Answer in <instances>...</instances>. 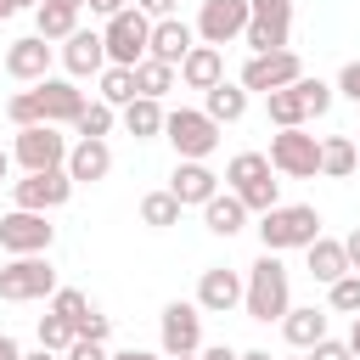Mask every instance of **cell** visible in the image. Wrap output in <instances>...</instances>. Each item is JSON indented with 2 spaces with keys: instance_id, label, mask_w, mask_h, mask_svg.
<instances>
[{
  "instance_id": "1",
  "label": "cell",
  "mask_w": 360,
  "mask_h": 360,
  "mask_svg": "<svg viewBox=\"0 0 360 360\" xmlns=\"http://www.w3.org/2000/svg\"><path fill=\"white\" fill-rule=\"evenodd\" d=\"M90 107V96L73 84V79H39V84H28V90H17L11 101H6V118H11V129H28V124H79V112Z\"/></svg>"
},
{
  "instance_id": "2",
  "label": "cell",
  "mask_w": 360,
  "mask_h": 360,
  "mask_svg": "<svg viewBox=\"0 0 360 360\" xmlns=\"http://www.w3.org/2000/svg\"><path fill=\"white\" fill-rule=\"evenodd\" d=\"M248 292H242V315L248 321H259V326H281V315L292 309V276H287V264H281V253H259L253 264H248Z\"/></svg>"
},
{
  "instance_id": "3",
  "label": "cell",
  "mask_w": 360,
  "mask_h": 360,
  "mask_svg": "<svg viewBox=\"0 0 360 360\" xmlns=\"http://www.w3.org/2000/svg\"><path fill=\"white\" fill-rule=\"evenodd\" d=\"M225 191H236V197L248 202V214L281 208V180H276V169H270L264 152H236V158L225 163Z\"/></svg>"
},
{
  "instance_id": "4",
  "label": "cell",
  "mask_w": 360,
  "mask_h": 360,
  "mask_svg": "<svg viewBox=\"0 0 360 360\" xmlns=\"http://www.w3.org/2000/svg\"><path fill=\"white\" fill-rule=\"evenodd\" d=\"M321 236V214L309 202H281L270 214H259V242L264 253H304Z\"/></svg>"
},
{
  "instance_id": "5",
  "label": "cell",
  "mask_w": 360,
  "mask_h": 360,
  "mask_svg": "<svg viewBox=\"0 0 360 360\" xmlns=\"http://www.w3.org/2000/svg\"><path fill=\"white\" fill-rule=\"evenodd\" d=\"M163 141L174 146V163H208L219 152V124L202 107H174L163 124Z\"/></svg>"
},
{
  "instance_id": "6",
  "label": "cell",
  "mask_w": 360,
  "mask_h": 360,
  "mask_svg": "<svg viewBox=\"0 0 360 360\" xmlns=\"http://www.w3.org/2000/svg\"><path fill=\"white\" fill-rule=\"evenodd\" d=\"M68 152H73V141H68L56 124H28V129H17V135H11V163H17L22 174L68 169Z\"/></svg>"
},
{
  "instance_id": "7",
  "label": "cell",
  "mask_w": 360,
  "mask_h": 360,
  "mask_svg": "<svg viewBox=\"0 0 360 360\" xmlns=\"http://www.w3.org/2000/svg\"><path fill=\"white\" fill-rule=\"evenodd\" d=\"M101 39H107V68H141L152 51V17L141 6H129L112 22H101Z\"/></svg>"
},
{
  "instance_id": "8",
  "label": "cell",
  "mask_w": 360,
  "mask_h": 360,
  "mask_svg": "<svg viewBox=\"0 0 360 360\" xmlns=\"http://www.w3.org/2000/svg\"><path fill=\"white\" fill-rule=\"evenodd\" d=\"M158 349L169 360L202 354V309H197V298H169L163 304V315H158Z\"/></svg>"
},
{
  "instance_id": "9",
  "label": "cell",
  "mask_w": 360,
  "mask_h": 360,
  "mask_svg": "<svg viewBox=\"0 0 360 360\" xmlns=\"http://www.w3.org/2000/svg\"><path fill=\"white\" fill-rule=\"evenodd\" d=\"M62 281L51 270L45 253H28V259H6L0 264V298L6 304H34V298H51Z\"/></svg>"
},
{
  "instance_id": "10",
  "label": "cell",
  "mask_w": 360,
  "mask_h": 360,
  "mask_svg": "<svg viewBox=\"0 0 360 360\" xmlns=\"http://www.w3.org/2000/svg\"><path fill=\"white\" fill-rule=\"evenodd\" d=\"M264 158L287 180H315L321 174V135H309V129H276Z\"/></svg>"
},
{
  "instance_id": "11",
  "label": "cell",
  "mask_w": 360,
  "mask_h": 360,
  "mask_svg": "<svg viewBox=\"0 0 360 360\" xmlns=\"http://www.w3.org/2000/svg\"><path fill=\"white\" fill-rule=\"evenodd\" d=\"M253 6V22L242 34V45L253 56H270V51H292V0H248Z\"/></svg>"
},
{
  "instance_id": "12",
  "label": "cell",
  "mask_w": 360,
  "mask_h": 360,
  "mask_svg": "<svg viewBox=\"0 0 360 360\" xmlns=\"http://www.w3.org/2000/svg\"><path fill=\"white\" fill-rule=\"evenodd\" d=\"M51 242H56V225H51V214H28V208H11V214H0V253H6V259L51 253Z\"/></svg>"
},
{
  "instance_id": "13",
  "label": "cell",
  "mask_w": 360,
  "mask_h": 360,
  "mask_svg": "<svg viewBox=\"0 0 360 360\" xmlns=\"http://www.w3.org/2000/svg\"><path fill=\"white\" fill-rule=\"evenodd\" d=\"M248 22H253V6H248V0H202L191 28H197L202 45H219V51H225V45H236V39L248 34Z\"/></svg>"
},
{
  "instance_id": "14",
  "label": "cell",
  "mask_w": 360,
  "mask_h": 360,
  "mask_svg": "<svg viewBox=\"0 0 360 360\" xmlns=\"http://www.w3.org/2000/svg\"><path fill=\"white\" fill-rule=\"evenodd\" d=\"M298 79H304V62H298V51L248 56V62H242V73H236V84H242L248 96H270V90H287V84H298Z\"/></svg>"
},
{
  "instance_id": "15",
  "label": "cell",
  "mask_w": 360,
  "mask_h": 360,
  "mask_svg": "<svg viewBox=\"0 0 360 360\" xmlns=\"http://www.w3.org/2000/svg\"><path fill=\"white\" fill-rule=\"evenodd\" d=\"M68 197H73V174L68 169H45V174L11 180V208H28V214H56Z\"/></svg>"
},
{
  "instance_id": "16",
  "label": "cell",
  "mask_w": 360,
  "mask_h": 360,
  "mask_svg": "<svg viewBox=\"0 0 360 360\" xmlns=\"http://www.w3.org/2000/svg\"><path fill=\"white\" fill-rule=\"evenodd\" d=\"M56 56H62L68 79L84 84V79H101V68H107V39H101V28H79L73 39L56 45Z\"/></svg>"
},
{
  "instance_id": "17",
  "label": "cell",
  "mask_w": 360,
  "mask_h": 360,
  "mask_svg": "<svg viewBox=\"0 0 360 360\" xmlns=\"http://www.w3.org/2000/svg\"><path fill=\"white\" fill-rule=\"evenodd\" d=\"M242 292H248L242 270L208 264V270L197 276V309H202V315H231V309H242Z\"/></svg>"
},
{
  "instance_id": "18",
  "label": "cell",
  "mask_w": 360,
  "mask_h": 360,
  "mask_svg": "<svg viewBox=\"0 0 360 360\" xmlns=\"http://www.w3.org/2000/svg\"><path fill=\"white\" fill-rule=\"evenodd\" d=\"M51 62H56V45L39 39V34H22V39L6 45V73H11L17 84H39V79H51Z\"/></svg>"
},
{
  "instance_id": "19",
  "label": "cell",
  "mask_w": 360,
  "mask_h": 360,
  "mask_svg": "<svg viewBox=\"0 0 360 360\" xmlns=\"http://www.w3.org/2000/svg\"><path fill=\"white\" fill-rule=\"evenodd\" d=\"M169 191H174V202H180V208H208V202L219 197V174H214L208 163H174Z\"/></svg>"
},
{
  "instance_id": "20",
  "label": "cell",
  "mask_w": 360,
  "mask_h": 360,
  "mask_svg": "<svg viewBox=\"0 0 360 360\" xmlns=\"http://www.w3.org/2000/svg\"><path fill=\"white\" fill-rule=\"evenodd\" d=\"M191 45H197V28L186 22V17H163V22H152V62H169V68H180L186 56H191Z\"/></svg>"
},
{
  "instance_id": "21",
  "label": "cell",
  "mask_w": 360,
  "mask_h": 360,
  "mask_svg": "<svg viewBox=\"0 0 360 360\" xmlns=\"http://www.w3.org/2000/svg\"><path fill=\"white\" fill-rule=\"evenodd\" d=\"M219 79H225V51H219V45H202V39H197V45H191V56L180 62V84H186V90H202V96H208V90L219 84Z\"/></svg>"
},
{
  "instance_id": "22",
  "label": "cell",
  "mask_w": 360,
  "mask_h": 360,
  "mask_svg": "<svg viewBox=\"0 0 360 360\" xmlns=\"http://www.w3.org/2000/svg\"><path fill=\"white\" fill-rule=\"evenodd\" d=\"M68 174H73V186H96V180H107V174H112V146H107V141H73V152H68Z\"/></svg>"
},
{
  "instance_id": "23",
  "label": "cell",
  "mask_w": 360,
  "mask_h": 360,
  "mask_svg": "<svg viewBox=\"0 0 360 360\" xmlns=\"http://www.w3.org/2000/svg\"><path fill=\"white\" fill-rule=\"evenodd\" d=\"M281 338H287L292 349L309 354L321 338H332V332H326V309H315V304H292V309L281 315Z\"/></svg>"
},
{
  "instance_id": "24",
  "label": "cell",
  "mask_w": 360,
  "mask_h": 360,
  "mask_svg": "<svg viewBox=\"0 0 360 360\" xmlns=\"http://www.w3.org/2000/svg\"><path fill=\"white\" fill-rule=\"evenodd\" d=\"M304 259H309V276H315L321 287H332V281H343V276H349V253H343V236H315V242L304 248Z\"/></svg>"
},
{
  "instance_id": "25",
  "label": "cell",
  "mask_w": 360,
  "mask_h": 360,
  "mask_svg": "<svg viewBox=\"0 0 360 360\" xmlns=\"http://www.w3.org/2000/svg\"><path fill=\"white\" fill-rule=\"evenodd\" d=\"M248 101H253V96H248L242 84L219 79V84H214V90L202 96V112H208V118H214V124L225 129V124H242V118H248Z\"/></svg>"
},
{
  "instance_id": "26",
  "label": "cell",
  "mask_w": 360,
  "mask_h": 360,
  "mask_svg": "<svg viewBox=\"0 0 360 360\" xmlns=\"http://www.w3.org/2000/svg\"><path fill=\"white\" fill-rule=\"evenodd\" d=\"M248 219H253V214H248V202H242L236 191H219V197L202 208V225H208L214 236H225V242H231L236 231H248Z\"/></svg>"
},
{
  "instance_id": "27",
  "label": "cell",
  "mask_w": 360,
  "mask_h": 360,
  "mask_svg": "<svg viewBox=\"0 0 360 360\" xmlns=\"http://www.w3.org/2000/svg\"><path fill=\"white\" fill-rule=\"evenodd\" d=\"M118 118H124V129H129L135 141H158V135H163V124H169V107H163V101H146V96H135V101H129Z\"/></svg>"
},
{
  "instance_id": "28",
  "label": "cell",
  "mask_w": 360,
  "mask_h": 360,
  "mask_svg": "<svg viewBox=\"0 0 360 360\" xmlns=\"http://www.w3.org/2000/svg\"><path fill=\"white\" fill-rule=\"evenodd\" d=\"M264 118H270L276 129H304V124H309V107H304L298 84H287V90H270V96H264Z\"/></svg>"
},
{
  "instance_id": "29",
  "label": "cell",
  "mask_w": 360,
  "mask_h": 360,
  "mask_svg": "<svg viewBox=\"0 0 360 360\" xmlns=\"http://www.w3.org/2000/svg\"><path fill=\"white\" fill-rule=\"evenodd\" d=\"M34 34H39V39H51V45H56V39H73V34H79V11H73V6L45 0V6L34 11Z\"/></svg>"
},
{
  "instance_id": "30",
  "label": "cell",
  "mask_w": 360,
  "mask_h": 360,
  "mask_svg": "<svg viewBox=\"0 0 360 360\" xmlns=\"http://www.w3.org/2000/svg\"><path fill=\"white\" fill-rule=\"evenodd\" d=\"M354 163H360V152H354L349 135H321V174L326 180H349Z\"/></svg>"
},
{
  "instance_id": "31",
  "label": "cell",
  "mask_w": 360,
  "mask_h": 360,
  "mask_svg": "<svg viewBox=\"0 0 360 360\" xmlns=\"http://www.w3.org/2000/svg\"><path fill=\"white\" fill-rule=\"evenodd\" d=\"M174 84H180V68H169V62H152V56H146V62L135 68V96H146V101H163Z\"/></svg>"
},
{
  "instance_id": "32",
  "label": "cell",
  "mask_w": 360,
  "mask_h": 360,
  "mask_svg": "<svg viewBox=\"0 0 360 360\" xmlns=\"http://www.w3.org/2000/svg\"><path fill=\"white\" fill-rule=\"evenodd\" d=\"M101 90H96V101H107V107H129L135 101V68H101V79H96Z\"/></svg>"
},
{
  "instance_id": "33",
  "label": "cell",
  "mask_w": 360,
  "mask_h": 360,
  "mask_svg": "<svg viewBox=\"0 0 360 360\" xmlns=\"http://www.w3.org/2000/svg\"><path fill=\"white\" fill-rule=\"evenodd\" d=\"M180 202H174V191L163 186V191H146L141 197V225H152V231H169V225H180Z\"/></svg>"
},
{
  "instance_id": "34",
  "label": "cell",
  "mask_w": 360,
  "mask_h": 360,
  "mask_svg": "<svg viewBox=\"0 0 360 360\" xmlns=\"http://www.w3.org/2000/svg\"><path fill=\"white\" fill-rule=\"evenodd\" d=\"M112 124H118V107H107V101H90V107L79 112L73 135H79V141H107V135H112Z\"/></svg>"
},
{
  "instance_id": "35",
  "label": "cell",
  "mask_w": 360,
  "mask_h": 360,
  "mask_svg": "<svg viewBox=\"0 0 360 360\" xmlns=\"http://www.w3.org/2000/svg\"><path fill=\"white\" fill-rule=\"evenodd\" d=\"M79 343V332H73V321H62V315H39V349H51V354H68Z\"/></svg>"
},
{
  "instance_id": "36",
  "label": "cell",
  "mask_w": 360,
  "mask_h": 360,
  "mask_svg": "<svg viewBox=\"0 0 360 360\" xmlns=\"http://www.w3.org/2000/svg\"><path fill=\"white\" fill-rule=\"evenodd\" d=\"M298 96H304V107H309V118H326V112H332V101H338V90H332L326 79H309V73L298 79Z\"/></svg>"
},
{
  "instance_id": "37",
  "label": "cell",
  "mask_w": 360,
  "mask_h": 360,
  "mask_svg": "<svg viewBox=\"0 0 360 360\" xmlns=\"http://www.w3.org/2000/svg\"><path fill=\"white\" fill-rule=\"evenodd\" d=\"M51 315H62V321L79 326V321L90 315V298H84L79 287H56V292H51Z\"/></svg>"
},
{
  "instance_id": "38",
  "label": "cell",
  "mask_w": 360,
  "mask_h": 360,
  "mask_svg": "<svg viewBox=\"0 0 360 360\" xmlns=\"http://www.w3.org/2000/svg\"><path fill=\"white\" fill-rule=\"evenodd\" d=\"M326 304H332L338 315H360V276L349 270L343 281H332V287H326Z\"/></svg>"
},
{
  "instance_id": "39",
  "label": "cell",
  "mask_w": 360,
  "mask_h": 360,
  "mask_svg": "<svg viewBox=\"0 0 360 360\" xmlns=\"http://www.w3.org/2000/svg\"><path fill=\"white\" fill-rule=\"evenodd\" d=\"M73 332H79V338H90V343H107V338H112V321H107L101 309H90V315H84Z\"/></svg>"
},
{
  "instance_id": "40",
  "label": "cell",
  "mask_w": 360,
  "mask_h": 360,
  "mask_svg": "<svg viewBox=\"0 0 360 360\" xmlns=\"http://www.w3.org/2000/svg\"><path fill=\"white\" fill-rule=\"evenodd\" d=\"M304 360H354V349H349V338H321Z\"/></svg>"
},
{
  "instance_id": "41",
  "label": "cell",
  "mask_w": 360,
  "mask_h": 360,
  "mask_svg": "<svg viewBox=\"0 0 360 360\" xmlns=\"http://www.w3.org/2000/svg\"><path fill=\"white\" fill-rule=\"evenodd\" d=\"M343 101H354L360 107V62H343V73H338V84H332Z\"/></svg>"
},
{
  "instance_id": "42",
  "label": "cell",
  "mask_w": 360,
  "mask_h": 360,
  "mask_svg": "<svg viewBox=\"0 0 360 360\" xmlns=\"http://www.w3.org/2000/svg\"><path fill=\"white\" fill-rule=\"evenodd\" d=\"M62 360H112V354H107V343H90V338H79V343H73Z\"/></svg>"
},
{
  "instance_id": "43",
  "label": "cell",
  "mask_w": 360,
  "mask_h": 360,
  "mask_svg": "<svg viewBox=\"0 0 360 360\" xmlns=\"http://www.w3.org/2000/svg\"><path fill=\"white\" fill-rule=\"evenodd\" d=\"M129 6H135V0H84V11H90V17H101V22H112V17H118V11H129Z\"/></svg>"
},
{
  "instance_id": "44",
  "label": "cell",
  "mask_w": 360,
  "mask_h": 360,
  "mask_svg": "<svg viewBox=\"0 0 360 360\" xmlns=\"http://www.w3.org/2000/svg\"><path fill=\"white\" fill-rule=\"evenodd\" d=\"M135 6H141V11L152 17V22H163V17H180V11H174L180 0H135Z\"/></svg>"
},
{
  "instance_id": "45",
  "label": "cell",
  "mask_w": 360,
  "mask_h": 360,
  "mask_svg": "<svg viewBox=\"0 0 360 360\" xmlns=\"http://www.w3.org/2000/svg\"><path fill=\"white\" fill-rule=\"evenodd\" d=\"M202 360H242V349H231V343H202Z\"/></svg>"
},
{
  "instance_id": "46",
  "label": "cell",
  "mask_w": 360,
  "mask_h": 360,
  "mask_svg": "<svg viewBox=\"0 0 360 360\" xmlns=\"http://www.w3.org/2000/svg\"><path fill=\"white\" fill-rule=\"evenodd\" d=\"M343 253H349V270H354V276H360V225H354V231H349V236H343Z\"/></svg>"
},
{
  "instance_id": "47",
  "label": "cell",
  "mask_w": 360,
  "mask_h": 360,
  "mask_svg": "<svg viewBox=\"0 0 360 360\" xmlns=\"http://www.w3.org/2000/svg\"><path fill=\"white\" fill-rule=\"evenodd\" d=\"M112 360H169V354H163V349H118Z\"/></svg>"
},
{
  "instance_id": "48",
  "label": "cell",
  "mask_w": 360,
  "mask_h": 360,
  "mask_svg": "<svg viewBox=\"0 0 360 360\" xmlns=\"http://www.w3.org/2000/svg\"><path fill=\"white\" fill-rule=\"evenodd\" d=\"M0 360H22V343L11 332H0Z\"/></svg>"
},
{
  "instance_id": "49",
  "label": "cell",
  "mask_w": 360,
  "mask_h": 360,
  "mask_svg": "<svg viewBox=\"0 0 360 360\" xmlns=\"http://www.w3.org/2000/svg\"><path fill=\"white\" fill-rule=\"evenodd\" d=\"M349 349H354V360H360V315H349Z\"/></svg>"
},
{
  "instance_id": "50",
  "label": "cell",
  "mask_w": 360,
  "mask_h": 360,
  "mask_svg": "<svg viewBox=\"0 0 360 360\" xmlns=\"http://www.w3.org/2000/svg\"><path fill=\"white\" fill-rule=\"evenodd\" d=\"M11 169H17L11 163V146H0V180H11Z\"/></svg>"
},
{
  "instance_id": "51",
  "label": "cell",
  "mask_w": 360,
  "mask_h": 360,
  "mask_svg": "<svg viewBox=\"0 0 360 360\" xmlns=\"http://www.w3.org/2000/svg\"><path fill=\"white\" fill-rule=\"evenodd\" d=\"M22 360H62V354H51V349H28Z\"/></svg>"
},
{
  "instance_id": "52",
  "label": "cell",
  "mask_w": 360,
  "mask_h": 360,
  "mask_svg": "<svg viewBox=\"0 0 360 360\" xmlns=\"http://www.w3.org/2000/svg\"><path fill=\"white\" fill-rule=\"evenodd\" d=\"M242 360H270V349H242Z\"/></svg>"
},
{
  "instance_id": "53",
  "label": "cell",
  "mask_w": 360,
  "mask_h": 360,
  "mask_svg": "<svg viewBox=\"0 0 360 360\" xmlns=\"http://www.w3.org/2000/svg\"><path fill=\"white\" fill-rule=\"evenodd\" d=\"M11 6H17V11H39L45 0H11Z\"/></svg>"
},
{
  "instance_id": "54",
  "label": "cell",
  "mask_w": 360,
  "mask_h": 360,
  "mask_svg": "<svg viewBox=\"0 0 360 360\" xmlns=\"http://www.w3.org/2000/svg\"><path fill=\"white\" fill-rule=\"evenodd\" d=\"M6 17H17V6H11V0H0V22H6Z\"/></svg>"
},
{
  "instance_id": "55",
  "label": "cell",
  "mask_w": 360,
  "mask_h": 360,
  "mask_svg": "<svg viewBox=\"0 0 360 360\" xmlns=\"http://www.w3.org/2000/svg\"><path fill=\"white\" fill-rule=\"evenodd\" d=\"M180 360H202V354H180Z\"/></svg>"
},
{
  "instance_id": "56",
  "label": "cell",
  "mask_w": 360,
  "mask_h": 360,
  "mask_svg": "<svg viewBox=\"0 0 360 360\" xmlns=\"http://www.w3.org/2000/svg\"><path fill=\"white\" fill-rule=\"evenodd\" d=\"M287 360H298V354H287Z\"/></svg>"
}]
</instances>
